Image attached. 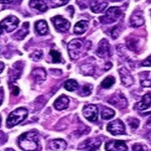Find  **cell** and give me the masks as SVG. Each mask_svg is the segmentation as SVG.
Returning a JSON list of instances; mask_svg holds the SVG:
<instances>
[{
    "mask_svg": "<svg viewBox=\"0 0 151 151\" xmlns=\"http://www.w3.org/2000/svg\"><path fill=\"white\" fill-rule=\"evenodd\" d=\"M143 67H151V55L144 60L142 63Z\"/></svg>",
    "mask_w": 151,
    "mask_h": 151,
    "instance_id": "38",
    "label": "cell"
},
{
    "mask_svg": "<svg viewBox=\"0 0 151 151\" xmlns=\"http://www.w3.org/2000/svg\"><path fill=\"white\" fill-rule=\"evenodd\" d=\"M78 86L77 82L74 79H69L64 84L65 89L69 91H73Z\"/></svg>",
    "mask_w": 151,
    "mask_h": 151,
    "instance_id": "24",
    "label": "cell"
},
{
    "mask_svg": "<svg viewBox=\"0 0 151 151\" xmlns=\"http://www.w3.org/2000/svg\"><path fill=\"white\" fill-rule=\"evenodd\" d=\"M83 114L89 121L95 122L98 118V109L96 105H87L83 109Z\"/></svg>",
    "mask_w": 151,
    "mask_h": 151,
    "instance_id": "8",
    "label": "cell"
},
{
    "mask_svg": "<svg viewBox=\"0 0 151 151\" xmlns=\"http://www.w3.org/2000/svg\"><path fill=\"white\" fill-rule=\"evenodd\" d=\"M14 1V0H0V4H9Z\"/></svg>",
    "mask_w": 151,
    "mask_h": 151,
    "instance_id": "43",
    "label": "cell"
},
{
    "mask_svg": "<svg viewBox=\"0 0 151 151\" xmlns=\"http://www.w3.org/2000/svg\"><path fill=\"white\" fill-rule=\"evenodd\" d=\"M107 129L109 132L114 136L126 134V128L122 120L117 119L108 124Z\"/></svg>",
    "mask_w": 151,
    "mask_h": 151,
    "instance_id": "6",
    "label": "cell"
},
{
    "mask_svg": "<svg viewBox=\"0 0 151 151\" xmlns=\"http://www.w3.org/2000/svg\"><path fill=\"white\" fill-rule=\"evenodd\" d=\"M19 63H17V65H14V69L12 70V75H11V81L14 82L17 79H18L21 75L22 68L19 65H18Z\"/></svg>",
    "mask_w": 151,
    "mask_h": 151,
    "instance_id": "27",
    "label": "cell"
},
{
    "mask_svg": "<svg viewBox=\"0 0 151 151\" xmlns=\"http://www.w3.org/2000/svg\"><path fill=\"white\" fill-rule=\"evenodd\" d=\"M122 14L120 9L118 7H111L106 12L105 16L99 18V21L104 24H111L116 22Z\"/></svg>",
    "mask_w": 151,
    "mask_h": 151,
    "instance_id": "4",
    "label": "cell"
},
{
    "mask_svg": "<svg viewBox=\"0 0 151 151\" xmlns=\"http://www.w3.org/2000/svg\"><path fill=\"white\" fill-rule=\"evenodd\" d=\"M97 55L100 58L109 57L111 56L110 45L106 39H102L99 42L97 50Z\"/></svg>",
    "mask_w": 151,
    "mask_h": 151,
    "instance_id": "10",
    "label": "cell"
},
{
    "mask_svg": "<svg viewBox=\"0 0 151 151\" xmlns=\"http://www.w3.org/2000/svg\"><path fill=\"white\" fill-rule=\"evenodd\" d=\"M101 140L96 138H91L84 140L80 144L78 149L85 151H96L100 147Z\"/></svg>",
    "mask_w": 151,
    "mask_h": 151,
    "instance_id": "7",
    "label": "cell"
},
{
    "mask_svg": "<svg viewBox=\"0 0 151 151\" xmlns=\"http://www.w3.org/2000/svg\"><path fill=\"white\" fill-rule=\"evenodd\" d=\"M82 73L84 75H92L94 73V67L91 64L83 65L81 67Z\"/></svg>",
    "mask_w": 151,
    "mask_h": 151,
    "instance_id": "28",
    "label": "cell"
},
{
    "mask_svg": "<svg viewBox=\"0 0 151 151\" xmlns=\"http://www.w3.org/2000/svg\"><path fill=\"white\" fill-rule=\"evenodd\" d=\"M6 151H15L13 149H12V148H8V149H6Z\"/></svg>",
    "mask_w": 151,
    "mask_h": 151,
    "instance_id": "47",
    "label": "cell"
},
{
    "mask_svg": "<svg viewBox=\"0 0 151 151\" xmlns=\"http://www.w3.org/2000/svg\"><path fill=\"white\" fill-rule=\"evenodd\" d=\"M36 30L40 35H45L48 32V27L45 20H39L35 23Z\"/></svg>",
    "mask_w": 151,
    "mask_h": 151,
    "instance_id": "22",
    "label": "cell"
},
{
    "mask_svg": "<svg viewBox=\"0 0 151 151\" xmlns=\"http://www.w3.org/2000/svg\"><path fill=\"white\" fill-rule=\"evenodd\" d=\"M119 74L120 75L122 83L126 87H130L134 83V78L126 68H121L119 70Z\"/></svg>",
    "mask_w": 151,
    "mask_h": 151,
    "instance_id": "14",
    "label": "cell"
},
{
    "mask_svg": "<svg viewBox=\"0 0 151 151\" xmlns=\"http://www.w3.org/2000/svg\"><path fill=\"white\" fill-rule=\"evenodd\" d=\"M89 27V22L87 21L82 20L75 24L74 27V32L76 35H82L87 31Z\"/></svg>",
    "mask_w": 151,
    "mask_h": 151,
    "instance_id": "20",
    "label": "cell"
},
{
    "mask_svg": "<svg viewBox=\"0 0 151 151\" xmlns=\"http://www.w3.org/2000/svg\"><path fill=\"white\" fill-rule=\"evenodd\" d=\"M28 111L27 109L24 108H19L9 114L6 121L8 128H12L25 120L28 116Z\"/></svg>",
    "mask_w": 151,
    "mask_h": 151,
    "instance_id": "3",
    "label": "cell"
},
{
    "mask_svg": "<svg viewBox=\"0 0 151 151\" xmlns=\"http://www.w3.org/2000/svg\"><path fill=\"white\" fill-rule=\"evenodd\" d=\"M111 1H122V0H111Z\"/></svg>",
    "mask_w": 151,
    "mask_h": 151,
    "instance_id": "48",
    "label": "cell"
},
{
    "mask_svg": "<svg viewBox=\"0 0 151 151\" xmlns=\"http://www.w3.org/2000/svg\"><path fill=\"white\" fill-rule=\"evenodd\" d=\"M151 106V95L150 93L145 94L142 97V100L136 105V109L139 110H145Z\"/></svg>",
    "mask_w": 151,
    "mask_h": 151,
    "instance_id": "18",
    "label": "cell"
},
{
    "mask_svg": "<svg viewBox=\"0 0 151 151\" xmlns=\"http://www.w3.org/2000/svg\"><path fill=\"white\" fill-rule=\"evenodd\" d=\"M12 93H13L14 96H18L19 93V88L17 87H15L12 91Z\"/></svg>",
    "mask_w": 151,
    "mask_h": 151,
    "instance_id": "41",
    "label": "cell"
},
{
    "mask_svg": "<svg viewBox=\"0 0 151 151\" xmlns=\"http://www.w3.org/2000/svg\"><path fill=\"white\" fill-rule=\"evenodd\" d=\"M146 128L148 129H151V117L148 119L147 123H146Z\"/></svg>",
    "mask_w": 151,
    "mask_h": 151,
    "instance_id": "40",
    "label": "cell"
},
{
    "mask_svg": "<svg viewBox=\"0 0 151 151\" xmlns=\"http://www.w3.org/2000/svg\"><path fill=\"white\" fill-rule=\"evenodd\" d=\"M111 67H112V64H111V63H106V65H105V70H109V69H110Z\"/></svg>",
    "mask_w": 151,
    "mask_h": 151,
    "instance_id": "42",
    "label": "cell"
},
{
    "mask_svg": "<svg viewBox=\"0 0 151 151\" xmlns=\"http://www.w3.org/2000/svg\"><path fill=\"white\" fill-rule=\"evenodd\" d=\"M148 148L147 146L140 143H136L132 146L133 151H147Z\"/></svg>",
    "mask_w": 151,
    "mask_h": 151,
    "instance_id": "34",
    "label": "cell"
},
{
    "mask_svg": "<svg viewBox=\"0 0 151 151\" xmlns=\"http://www.w3.org/2000/svg\"><path fill=\"white\" fill-rule=\"evenodd\" d=\"M130 23L131 26L134 28H138L145 24V19L143 14L140 11L134 12L130 18Z\"/></svg>",
    "mask_w": 151,
    "mask_h": 151,
    "instance_id": "13",
    "label": "cell"
},
{
    "mask_svg": "<svg viewBox=\"0 0 151 151\" xmlns=\"http://www.w3.org/2000/svg\"><path fill=\"white\" fill-rule=\"evenodd\" d=\"M1 116H0V125H1Z\"/></svg>",
    "mask_w": 151,
    "mask_h": 151,
    "instance_id": "49",
    "label": "cell"
},
{
    "mask_svg": "<svg viewBox=\"0 0 151 151\" xmlns=\"http://www.w3.org/2000/svg\"><path fill=\"white\" fill-rule=\"evenodd\" d=\"M141 85L143 87H151V80H150V81H148V80H143V81H141Z\"/></svg>",
    "mask_w": 151,
    "mask_h": 151,
    "instance_id": "39",
    "label": "cell"
},
{
    "mask_svg": "<svg viewBox=\"0 0 151 151\" xmlns=\"http://www.w3.org/2000/svg\"><path fill=\"white\" fill-rule=\"evenodd\" d=\"M138 40L136 38H130L127 40V46L131 50H136L138 48Z\"/></svg>",
    "mask_w": 151,
    "mask_h": 151,
    "instance_id": "30",
    "label": "cell"
},
{
    "mask_svg": "<svg viewBox=\"0 0 151 151\" xmlns=\"http://www.w3.org/2000/svg\"><path fill=\"white\" fill-rule=\"evenodd\" d=\"M92 3L91 0H77V4L79 5L81 9L88 8L89 5Z\"/></svg>",
    "mask_w": 151,
    "mask_h": 151,
    "instance_id": "33",
    "label": "cell"
},
{
    "mask_svg": "<svg viewBox=\"0 0 151 151\" xmlns=\"http://www.w3.org/2000/svg\"><path fill=\"white\" fill-rule=\"evenodd\" d=\"M55 27L59 32H67L70 27V23L62 16H57L51 19Z\"/></svg>",
    "mask_w": 151,
    "mask_h": 151,
    "instance_id": "9",
    "label": "cell"
},
{
    "mask_svg": "<svg viewBox=\"0 0 151 151\" xmlns=\"http://www.w3.org/2000/svg\"><path fill=\"white\" fill-rule=\"evenodd\" d=\"M106 151H126L127 146L123 140H111L106 145Z\"/></svg>",
    "mask_w": 151,
    "mask_h": 151,
    "instance_id": "12",
    "label": "cell"
},
{
    "mask_svg": "<svg viewBox=\"0 0 151 151\" xmlns=\"http://www.w3.org/2000/svg\"><path fill=\"white\" fill-rule=\"evenodd\" d=\"M18 145L24 151H35L38 147V135L36 131L25 132L18 138Z\"/></svg>",
    "mask_w": 151,
    "mask_h": 151,
    "instance_id": "1",
    "label": "cell"
},
{
    "mask_svg": "<svg viewBox=\"0 0 151 151\" xmlns=\"http://www.w3.org/2000/svg\"><path fill=\"white\" fill-rule=\"evenodd\" d=\"M48 147L55 151H64L67 148V142L63 139L53 140L48 143Z\"/></svg>",
    "mask_w": 151,
    "mask_h": 151,
    "instance_id": "15",
    "label": "cell"
},
{
    "mask_svg": "<svg viewBox=\"0 0 151 151\" xmlns=\"http://www.w3.org/2000/svg\"><path fill=\"white\" fill-rule=\"evenodd\" d=\"M19 19L15 16H9L4 19L0 22V30H3L6 32H11L18 27Z\"/></svg>",
    "mask_w": 151,
    "mask_h": 151,
    "instance_id": "5",
    "label": "cell"
},
{
    "mask_svg": "<svg viewBox=\"0 0 151 151\" xmlns=\"http://www.w3.org/2000/svg\"><path fill=\"white\" fill-rule=\"evenodd\" d=\"M108 102L118 109H124L127 107L128 102L126 97L122 93H116L110 97Z\"/></svg>",
    "mask_w": 151,
    "mask_h": 151,
    "instance_id": "11",
    "label": "cell"
},
{
    "mask_svg": "<svg viewBox=\"0 0 151 151\" xmlns=\"http://www.w3.org/2000/svg\"><path fill=\"white\" fill-rule=\"evenodd\" d=\"M28 22H24L23 24V26H22V28L14 35V37L16 38V39H17V40H22L25 38L26 36L28 34Z\"/></svg>",
    "mask_w": 151,
    "mask_h": 151,
    "instance_id": "23",
    "label": "cell"
},
{
    "mask_svg": "<svg viewBox=\"0 0 151 151\" xmlns=\"http://www.w3.org/2000/svg\"><path fill=\"white\" fill-rule=\"evenodd\" d=\"M32 75L35 81L38 84L42 83L43 81H45L47 77L45 70L42 68H37L33 70V71L32 72Z\"/></svg>",
    "mask_w": 151,
    "mask_h": 151,
    "instance_id": "16",
    "label": "cell"
},
{
    "mask_svg": "<svg viewBox=\"0 0 151 151\" xmlns=\"http://www.w3.org/2000/svg\"><path fill=\"white\" fill-rule=\"evenodd\" d=\"M69 104V99H68L67 96L63 95V96L58 97L56 99L54 104V106L57 110H63V109H65L68 108Z\"/></svg>",
    "mask_w": 151,
    "mask_h": 151,
    "instance_id": "17",
    "label": "cell"
},
{
    "mask_svg": "<svg viewBox=\"0 0 151 151\" xmlns=\"http://www.w3.org/2000/svg\"><path fill=\"white\" fill-rule=\"evenodd\" d=\"M42 55L43 52L42 50H36L30 55V57L32 58L35 61H37V60H40V58L42 57Z\"/></svg>",
    "mask_w": 151,
    "mask_h": 151,
    "instance_id": "35",
    "label": "cell"
},
{
    "mask_svg": "<svg viewBox=\"0 0 151 151\" xmlns=\"http://www.w3.org/2000/svg\"><path fill=\"white\" fill-rule=\"evenodd\" d=\"M4 67H5V65L4 63L2 62H0V73H1L2 71H3L4 69Z\"/></svg>",
    "mask_w": 151,
    "mask_h": 151,
    "instance_id": "44",
    "label": "cell"
},
{
    "mask_svg": "<svg viewBox=\"0 0 151 151\" xmlns=\"http://www.w3.org/2000/svg\"><path fill=\"white\" fill-rule=\"evenodd\" d=\"M92 89H93V86H92L90 84L85 85L84 86L82 87L81 90H80L79 95L83 97L88 96L91 93Z\"/></svg>",
    "mask_w": 151,
    "mask_h": 151,
    "instance_id": "29",
    "label": "cell"
},
{
    "mask_svg": "<svg viewBox=\"0 0 151 151\" xmlns=\"http://www.w3.org/2000/svg\"><path fill=\"white\" fill-rule=\"evenodd\" d=\"M52 5L54 7H59L64 6L69 2V0H50Z\"/></svg>",
    "mask_w": 151,
    "mask_h": 151,
    "instance_id": "36",
    "label": "cell"
},
{
    "mask_svg": "<svg viewBox=\"0 0 151 151\" xmlns=\"http://www.w3.org/2000/svg\"><path fill=\"white\" fill-rule=\"evenodd\" d=\"M146 138H147V140L151 141V131H150L149 132H148L147 134V135H146Z\"/></svg>",
    "mask_w": 151,
    "mask_h": 151,
    "instance_id": "46",
    "label": "cell"
},
{
    "mask_svg": "<svg viewBox=\"0 0 151 151\" xmlns=\"http://www.w3.org/2000/svg\"><path fill=\"white\" fill-rule=\"evenodd\" d=\"M90 44L85 42L81 39H74L68 45V51L70 58L77 60L89 48Z\"/></svg>",
    "mask_w": 151,
    "mask_h": 151,
    "instance_id": "2",
    "label": "cell"
},
{
    "mask_svg": "<svg viewBox=\"0 0 151 151\" xmlns=\"http://www.w3.org/2000/svg\"><path fill=\"white\" fill-rule=\"evenodd\" d=\"M108 4L105 1H93L91 3V10L94 13L98 14L103 12L106 8Z\"/></svg>",
    "mask_w": 151,
    "mask_h": 151,
    "instance_id": "21",
    "label": "cell"
},
{
    "mask_svg": "<svg viewBox=\"0 0 151 151\" xmlns=\"http://www.w3.org/2000/svg\"><path fill=\"white\" fill-rule=\"evenodd\" d=\"M50 55L52 58V62L55 63H58L61 61V55L60 53L55 50H51L50 51Z\"/></svg>",
    "mask_w": 151,
    "mask_h": 151,
    "instance_id": "31",
    "label": "cell"
},
{
    "mask_svg": "<svg viewBox=\"0 0 151 151\" xmlns=\"http://www.w3.org/2000/svg\"><path fill=\"white\" fill-rule=\"evenodd\" d=\"M3 97H4V92L3 91H1V89H0V105L1 104L2 100H3Z\"/></svg>",
    "mask_w": 151,
    "mask_h": 151,
    "instance_id": "45",
    "label": "cell"
},
{
    "mask_svg": "<svg viewBox=\"0 0 151 151\" xmlns=\"http://www.w3.org/2000/svg\"><path fill=\"white\" fill-rule=\"evenodd\" d=\"M121 31V28L119 26H116L113 28L111 31V36L114 39H116L120 35V32Z\"/></svg>",
    "mask_w": 151,
    "mask_h": 151,
    "instance_id": "37",
    "label": "cell"
},
{
    "mask_svg": "<svg viewBox=\"0 0 151 151\" xmlns=\"http://www.w3.org/2000/svg\"><path fill=\"white\" fill-rule=\"evenodd\" d=\"M115 78L112 76H108L105 78L101 82V86L104 89H108L112 86V85L115 83Z\"/></svg>",
    "mask_w": 151,
    "mask_h": 151,
    "instance_id": "25",
    "label": "cell"
},
{
    "mask_svg": "<svg viewBox=\"0 0 151 151\" xmlns=\"http://www.w3.org/2000/svg\"><path fill=\"white\" fill-rule=\"evenodd\" d=\"M115 116V111L112 109L105 108L101 111V118L104 120H109Z\"/></svg>",
    "mask_w": 151,
    "mask_h": 151,
    "instance_id": "26",
    "label": "cell"
},
{
    "mask_svg": "<svg viewBox=\"0 0 151 151\" xmlns=\"http://www.w3.org/2000/svg\"><path fill=\"white\" fill-rule=\"evenodd\" d=\"M30 6L42 12H46L48 9L47 4L45 0H31Z\"/></svg>",
    "mask_w": 151,
    "mask_h": 151,
    "instance_id": "19",
    "label": "cell"
},
{
    "mask_svg": "<svg viewBox=\"0 0 151 151\" xmlns=\"http://www.w3.org/2000/svg\"><path fill=\"white\" fill-rule=\"evenodd\" d=\"M127 122L128 123V125L130 126L131 128H132L134 129L137 128L138 126H139L140 122L138 120V119H136V118H130L128 119Z\"/></svg>",
    "mask_w": 151,
    "mask_h": 151,
    "instance_id": "32",
    "label": "cell"
}]
</instances>
